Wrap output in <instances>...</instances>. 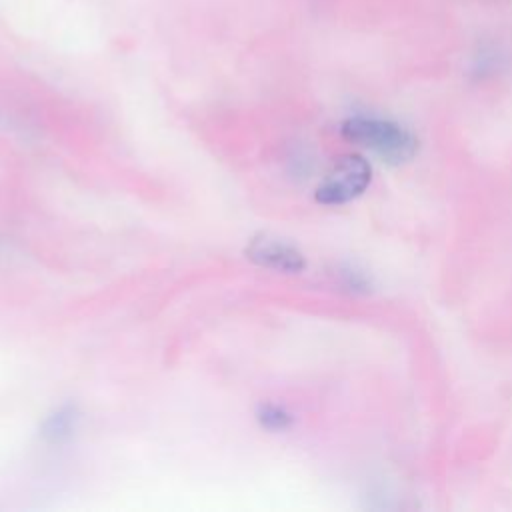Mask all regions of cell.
Returning a JSON list of instances; mask_svg holds the SVG:
<instances>
[{"label":"cell","mask_w":512,"mask_h":512,"mask_svg":"<svg viewBox=\"0 0 512 512\" xmlns=\"http://www.w3.org/2000/svg\"><path fill=\"white\" fill-rule=\"evenodd\" d=\"M340 130L346 140L372 150L390 164L408 162L416 154V138L390 120L356 116L348 118Z\"/></svg>","instance_id":"cell-1"},{"label":"cell","mask_w":512,"mask_h":512,"mask_svg":"<svg viewBox=\"0 0 512 512\" xmlns=\"http://www.w3.org/2000/svg\"><path fill=\"white\" fill-rule=\"evenodd\" d=\"M372 168L358 154L340 156L328 176L316 188V200L326 206H338L360 196L370 184Z\"/></svg>","instance_id":"cell-2"},{"label":"cell","mask_w":512,"mask_h":512,"mask_svg":"<svg viewBox=\"0 0 512 512\" xmlns=\"http://www.w3.org/2000/svg\"><path fill=\"white\" fill-rule=\"evenodd\" d=\"M244 252L256 266L284 274L302 272L306 266V260L296 246L272 236L252 238Z\"/></svg>","instance_id":"cell-3"},{"label":"cell","mask_w":512,"mask_h":512,"mask_svg":"<svg viewBox=\"0 0 512 512\" xmlns=\"http://www.w3.org/2000/svg\"><path fill=\"white\" fill-rule=\"evenodd\" d=\"M76 420H78V416H76L74 408H70V406L60 408L52 416H48V420L44 422L42 434L50 442H62V440L70 438V434L74 432Z\"/></svg>","instance_id":"cell-4"},{"label":"cell","mask_w":512,"mask_h":512,"mask_svg":"<svg viewBox=\"0 0 512 512\" xmlns=\"http://www.w3.org/2000/svg\"><path fill=\"white\" fill-rule=\"evenodd\" d=\"M256 416H258V422H260L264 428H268V430H284V428H288L290 422H292L290 414H288L284 408L274 406V404H264V406H260Z\"/></svg>","instance_id":"cell-5"}]
</instances>
